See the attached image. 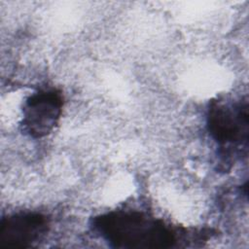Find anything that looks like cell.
I'll list each match as a JSON object with an SVG mask.
<instances>
[{
    "instance_id": "obj_1",
    "label": "cell",
    "mask_w": 249,
    "mask_h": 249,
    "mask_svg": "<svg viewBox=\"0 0 249 249\" xmlns=\"http://www.w3.org/2000/svg\"><path fill=\"white\" fill-rule=\"evenodd\" d=\"M93 231L116 248H170L175 231L162 220L138 210H114L95 216Z\"/></svg>"
},
{
    "instance_id": "obj_2",
    "label": "cell",
    "mask_w": 249,
    "mask_h": 249,
    "mask_svg": "<svg viewBox=\"0 0 249 249\" xmlns=\"http://www.w3.org/2000/svg\"><path fill=\"white\" fill-rule=\"evenodd\" d=\"M206 126L210 136L219 145L220 154L231 157L246 154L249 135L247 99L210 101L206 113Z\"/></svg>"
},
{
    "instance_id": "obj_3",
    "label": "cell",
    "mask_w": 249,
    "mask_h": 249,
    "mask_svg": "<svg viewBox=\"0 0 249 249\" xmlns=\"http://www.w3.org/2000/svg\"><path fill=\"white\" fill-rule=\"evenodd\" d=\"M62 107V94L55 89H43L32 93L23 104L22 132L34 139L49 135L60 119Z\"/></svg>"
},
{
    "instance_id": "obj_4",
    "label": "cell",
    "mask_w": 249,
    "mask_h": 249,
    "mask_svg": "<svg viewBox=\"0 0 249 249\" xmlns=\"http://www.w3.org/2000/svg\"><path fill=\"white\" fill-rule=\"evenodd\" d=\"M49 227V218L39 212L23 211L8 215L0 222V245L30 246L48 232Z\"/></svg>"
}]
</instances>
